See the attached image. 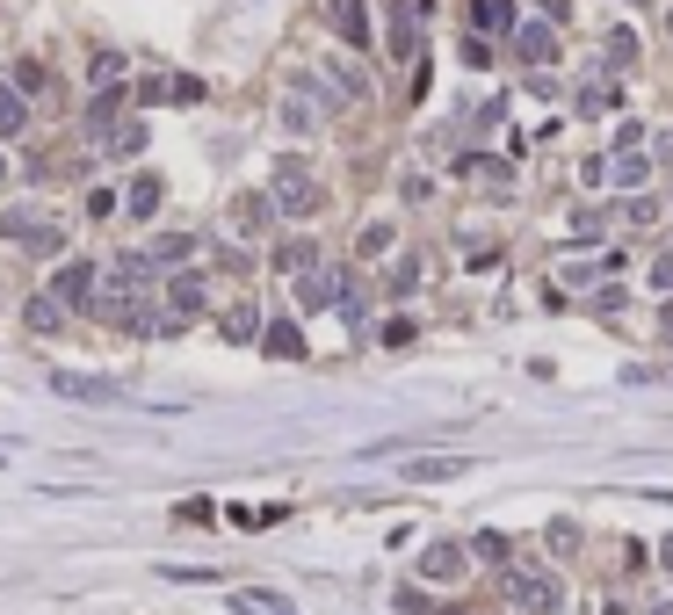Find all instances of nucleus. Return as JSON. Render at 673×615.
<instances>
[{
  "label": "nucleus",
  "mask_w": 673,
  "mask_h": 615,
  "mask_svg": "<svg viewBox=\"0 0 673 615\" xmlns=\"http://www.w3.org/2000/svg\"><path fill=\"white\" fill-rule=\"evenodd\" d=\"M87 290H95V268H66V275H58V304H73V297H87Z\"/></svg>",
  "instance_id": "nucleus-11"
},
{
  "label": "nucleus",
  "mask_w": 673,
  "mask_h": 615,
  "mask_svg": "<svg viewBox=\"0 0 673 615\" xmlns=\"http://www.w3.org/2000/svg\"><path fill=\"white\" fill-rule=\"evenodd\" d=\"M232 608H239V615H297L283 594H268V587H239V594H232Z\"/></svg>",
  "instance_id": "nucleus-3"
},
{
  "label": "nucleus",
  "mask_w": 673,
  "mask_h": 615,
  "mask_svg": "<svg viewBox=\"0 0 673 615\" xmlns=\"http://www.w3.org/2000/svg\"><path fill=\"white\" fill-rule=\"evenodd\" d=\"M514 601H522V608H558V587H550V579L543 572H514Z\"/></svg>",
  "instance_id": "nucleus-1"
},
{
  "label": "nucleus",
  "mask_w": 673,
  "mask_h": 615,
  "mask_svg": "<svg viewBox=\"0 0 673 615\" xmlns=\"http://www.w3.org/2000/svg\"><path fill=\"white\" fill-rule=\"evenodd\" d=\"M456 471H464L456 456H442V464H435V456H413V464H406V478H413V485H435V478H456Z\"/></svg>",
  "instance_id": "nucleus-7"
},
{
  "label": "nucleus",
  "mask_w": 673,
  "mask_h": 615,
  "mask_svg": "<svg viewBox=\"0 0 673 615\" xmlns=\"http://www.w3.org/2000/svg\"><path fill=\"white\" fill-rule=\"evenodd\" d=\"M131 210H138V218H145V210H160V174H138L131 181Z\"/></svg>",
  "instance_id": "nucleus-12"
},
{
  "label": "nucleus",
  "mask_w": 673,
  "mask_h": 615,
  "mask_svg": "<svg viewBox=\"0 0 673 615\" xmlns=\"http://www.w3.org/2000/svg\"><path fill=\"white\" fill-rule=\"evenodd\" d=\"M464 181H500V189H507V167L500 160H464Z\"/></svg>",
  "instance_id": "nucleus-14"
},
{
  "label": "nucleus",
  "mask_w": 673,
  "mask_h": 615,
  "mask_svg": "<svg viewBox=\"0 0 673 615\" xmlns=\"http://www.w3.org/2000/svg\"><path fill=\"white\" fill-rule=\"evenodd\" d=\"M666 29H673V15H666Z\"/></svg>",
  "instance_id": "nucleus-18"
},
{
  "label": "nucleus",
  "mask_w": 673,
  "mask_h": 615,
  "mask_svg": "<svg viewBox=\"0 0 673 615\" xmlns=\"http://www.w3.org/2000/svg\"><path fill=\"white\" fill-rule=\"evenodd\" d=\"M333 29H341L348 44H362L370 29H362V0H333Z\"/></svg>",
  "instance_id": "nucleus-10"
},
{
  "label": "nucleus",
  "mask_w": 673,
  "mask_h": 615,
  "mask_svg": "<svg viewBox=\"0 0 673 615\" xmlns=\"http://www.w3.org/2000/svg\"><path fill=\"white\" fill-rule=\"evenodd\" d=\"M51 304H58V297H37V304H29V326H37V333H51V326H58Z\"/></svg>",
  "instance_id": "nucleus-16"
},
{
  "label": "nucleus",
  "mask_w": 673,
  "mask_h": 615,
  "mask_svg": "<svg viewBox=\"0 0 673 615\" xmlns=\"http://www.w3.org/2000/svg\"><path fill=\"white\" fill-rule=\"evenodd\" d=\"M189 254H196V239H181V232H174V239H160V261H189Z\"/></svg>",
  "instance_id": "nucleus-17"
},
{
  "label": "nucleus",
  "mask_w": 673,
  "mask_h": 615,
  "mask_svg": "<svg viewBox=\"0 0 673 615\" xmlns=\"http://www.w3.org/2000/svg\"><path fill=\"white\" fill-rule=\"evenodd\" d=\"M167 297H174V312H203V275H196V268H189V275H174V290H167Z\"/></svg>",
  "instance_id": "nucleus-9"
},
{
  "label": "nucleus",
  "mask_w": 673,
  "mask_h": 615,
  "mask_svg": "<svg viewBox=\"0 0 673 615\" xmlns=\"http://www.w3.org/2000/svg\"><path fill=\"white\" fill-rule=\"evenodd\" d=\"M471 22L478 29H514V0H471Z\"/></svg>",
  "instance_id": "nucleus-8"
},
{
  "label": "nucleus",
  "mask_w": 673,
  "mask_h": 615,
  "mask_svg": "<svg viewBox=\"0 0 673 615\" xmlns=\"http://www.w3.org/2000/svg\"><path fill=\"white\" fill-rule=\"evenodd\" d=\"M283 210H290V218H312V210H319V196H312V181H304L297 167L283 174Z\"/></svg>",
  "instance_id": "nucleus-4"
},
{
  "label": "nucleus",
  "mask_w": 673,
  "mask_h": 615,
  "mask_svg": "<svg viewBox=\"0 0 673 615\" xmlns=\"http://www.w3.org/2000/svg\"><path fill=\"white\" fill-rule=\"evenodd\" d=\"M420 572H427V579H442V587H449V579H464V550H456V543H435V550L420 558Z\"/></svg>",
  "instance_id": "nucleus-2"
},
{
  "label": "nucleus",
  "mask_w": 673,
  "mask_h": 615,
  "mask_svg": "<svg viewBox=\"0 0 673 615\" xmlns=\"http://www.w3.org/2000/svg\"><path fill=\"white\" fill-rule=\"evenodd\" d=\"M268 348H275V355H304V341H297V326H268Z\"/></svg>",
  "instance_id": "nucleus-15"
},
{
  "label": "nucleus",
  "mask_w": 673,
  "mask_h": 615,
  "mask_svg": "<svg viewBox=\"0 0 673 615\" xmlns=\"http://www.w3.org/2000/svg\"><path fill=\"white\" fill-rule=\"evenodd\" d=\"M550 44H558V37H550V22H529V29H522V58H550Z\"/></svg>",
  "instance_id": "nucleus-13"
},
{
  "label": "nucleus",
  "mask_w": 673,
  "mask_h": 615,
  "mask_svg": "<svg viewBox=\"0 0 673 615\" xmlns=\"http://www.w3.org/2000/svg\"><path fill=\"white\" fill-rule=\"evenodd\" d=\"M51 391H66V398H116V384H102V377H73V369H58Z\"/></svg>",
  "instance_id": "nucleus-5"
},
{
  "label": "nucleus",
  "mask_w": 673,
  "mask_h": 615,
  "mask_svg": "<svg viewBox=\"0 0 673 615\" xmlns=\"http://www.w3.org/2000/svg\"><path fill=\"white\" fill-rule=\"evenodd\" d=\"M22 131H29V102L15 87H0V138H22Z\"/></svg>",
  "instance_id": "nucleus-6"
}]
</instances>
